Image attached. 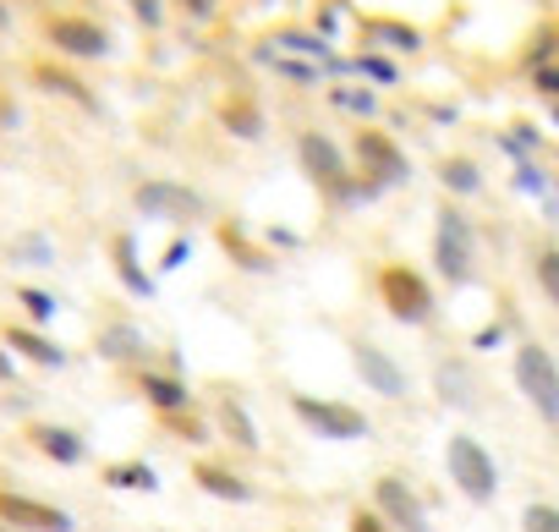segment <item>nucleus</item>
Instances as JSON below:
<instances>
[{
	"mask_svg": "<svg viewBox=\"0 0 559 532\" xmlns=\"http://www.w3.org/2000/svg\"><path fill=\"white\" fill-rule=\"evenodd\" d=\"M532 281H537L543 303L559 314V241H537V252H532Z\"/></svg>",
	"mask_w": 559,
	"mask_h": 532,
	"instance_id": "c85d7f7f",
	"label": "nucleus"
},
{
	"mask_svg": "<svg viewBox=\"0 0 559 532\" xmlns=\"http://www.w3.org/2000/svg\"><path fill=\"white\" fill-rule=\"evenodd\" d=\"M444 472H450V483H455V494L461 499H472V505H493L499 499V461H493V450L472 434V428H455L450 439H444Z\"/></svg>",
	"mask_w": 559,
	"mask_h": 532,
	"instance_id": "0eeeda50",
	"label": "nucleus"
},
{
	"mask_svg": "<svg viewBox=\"0 0 559 532\" xmlns=\"http://www.w3.org/2000/svg\"><path fill=\"white\" fill-rule=\"evenodd\" d=\"M543 209H548V220H559V198H543Z\"/></svg>",
	"mask_w": 559,
	"mask_h": 532,
	"instance_id": "de8ad7c7",
	"label": "nucleus"
},
{
	"mask_svg": "<svg viewBox=\"0 0 559 532\" xmlns=\"http://www.w3.org/2000/svg\"><path fill=\"white\" fill-rule=\"evenodd\" d=\"M330 105L346 110V116H357L362 127H373V116H379V94H373L368 83H335V88H330Z\"/></svg>",
	"mask_w": 559,
	"mask_h": 532,
	"instance_id": "cd10ccee",
	"label": "nucleus"
},
{
	"mask_svg": "<svg viewBox=\"0 0 559 532\" xmlns=\"http://www.w3.org/2000/svg\"><path fill=\"white\" fill-rule=\"evenodd\" d=\"M132 390H138V401H143L154 417H176V412H192V406H198L192 385H187L181 374H170V368H154V363L132 368Z\"/></svg>",
	"mask_w": 559,
	"mask_h": 532,
	"instance_id": "ddd939ff",
	"label": "nucleus"
},
{
	"mask_svg": "<svg viewBox=\"0 0 559 532\" xmlns=\"http://www.w3.org/2000/svg\"><path fill=\"white\" fill-rule=\"evenodd\" d=\"M346 352H352V374H357L373 395H384V401H406V395H412V374L401 368L395 352H384V346L368 341V335H352Z\"/></svg>",
	"mask_w": 559,
	"mask_h": 532,
	"instance_id": "1a4fd4ad",
	"label": "nucleus"
},
{
	"mask_svg": "<svg viewBox=\"0 0 559 532\" xmlns=\"http://www.w3.org/2000/svg\"><path fill=\"white\" fill-rule=\"evenodd\" d=\"M510 187H515V192H526V198H548V192H554V181H548V165H543V159H526V165H515Z\"/></svg>",
	"mask_w": 559,
	"mask_h": 532,
	"instance_id": "473e14b6",
	"label": "nucleus"
},
{
	"mask_svg": "<svg viewBox=\"0 0 559 532\" xmlns=\"http://www.w3.org/2000/svg\"><path fill=\"white\" fill-rule=\"evenodd\" d=\"M132 7H138L143 28H159V23H165V0H132Z\"/></svg>",
	"mask_w": 559,
	"mask_h": 532,
	"instance_id": "ea45409f",
	"label": "nucleus"
},
{
	"mask_svg": "<svg viewBox=\"0 0 559 532\" xmlns=\"http://www.w3.org/2000/svg\"><path fill=\"white\" fill-rule=\"evenodd\" d=\"M352 78H362L368 88H395L401 83V61L384 50H357L352 56Z\"/></svg>",
	"mask_w": 559,
	"mask_h": 532,
	"instance_id": "bb28decb",
	"label": "nucleus"
},
{
	"mask_svg": "<svg viewBox=\"0 0 559 532\" xmlns=\"http://www.w3.org/2000/svg\"><path fill=\"white\" fill-rule=\"evenodd\" d=\"M263 241H269V247H280V252H292V247H302V236H297L292 225H269V230H263Z\"/></svg>",
	"mask_w": 559,
	"mask_h": 532,
	"instance_id": "58836bf2",
	"label": "nucleus"
},
{
	"mask_svg": "<svg viewBox=\"0 0 559 532\" xmlns=\"http://www.w3.org/2000/svg\"><path fill=\"white\" fill-rule=\"evenodd\" d=\"M346 532H395V527H384V516H379L373 505H357V510L346 516Z\"/></svg>",
	"mask_w": 559,
	"mask_h": 532,
	"instance_id": "e433bc0d",
	"label": "nucleus"
},
{
	"mask_svg": "<svg viewBox=\"0 0 559 532\" xmlns=\"http://www.w3.org/2000/svg\"><path fill=\"white\" fill-rule=\"evenodd\" d=\"M17 258H28V263H50L56 252H50V241H39V236H34V241H23V247H17Z\"/></svg>",
	"mask_w": 559,
	"mask_h": 532,
	"instance_id": "a19ab883",
	"label": "nucleus"
},
{
	"mask_svg": "<svg viewBox=\"0 0 559 532\" xmlns=\"http://www.w3.org/2000/svg\"><path fill=\"white\" fill-rule=\"evenodd\" d=\"M346 17H352V7H346V0H324V7H319V17H313V34H319L324 45H335V39H341V28H346Z\"/></svg>",
	"mask_w": 559,
	"mask_h": 532,
	"instance_id": "f704fd0d",
	"label": "nucleus"
},
{
	"mask_svg": "<svg viewBox=\"0 0 559 532\" xmlns=\"http://www.w3.org/2000/svg\"><path fill=\"white\" fill-rule=\"evenodd\" d=\"M0 532H12V527H0Z\"/></svg>",
	"mask_w": 559,
	"mask_h": 532,
	"instance_id": "8fccbe9b",
	"label": "nucleus"
},
{
	"mask_svg": "<svg viewBox=\"0 0 559 532\" xmlns=\"http://www.w3.org/2000/svg\"><path fill=\"white\" fill-rule=\"evenodd\" d=\"M192 483L219 505H258V483L219 456H192Z\"/></svg>",
	"mask_w": 559,
	"mask_h": 532,
	"instance_id": "2eb2a0df",
	"label": "nucleus"
},
{
	"mask_svg": "<svg viewBox=\"0 0 559 532\" xmlns=\"http://www.w3.org/2000/svg\"><path fill=\"white\" fill-rule=\"evenodd\" d=\"M357 28H362L368 50H384V56H417V50L428 45V34H423V28L395 23V17H357Z\"/></svg>",
	"mask_w": 559,
	"mask_h": 532,
	"instance_id": "412c9836",
	"label": "nucleus"
},
{
	"mask_svg": "<svg viewBox=\"0 0 559 532\" xmlns=\"http://www.w3.org/2000/svg\"><path fill=\"white\" fill-rule=\"evenodd\" d=\"M510 379H515V395L532 406V417L559 434V357L543 346V341H515L510 352Z\"/></svg>",
	"mask_w": 559,
	"mask_h": 532,
	"instance_id": "20e7f679",
	"label": "nucleus"
},
{
	"mask_svg": "<svg viewBox=\"0 0 559 532\" xmlns=\"http://www.w3.org/2000/svg\"><path fill=\"white\" fill-rule=\"evenodd\" d=\"M110 263H116L121 286H127L138 303H154V297H159V281H154V270L143 263V252H138V236H132V230H121V236L110 241Z\"/></svg>",
	"mask_w": 559,
	"mask_h": 532,
	"instance_id": "aec40b11",
	"label": "nucleus"
},
{
	"mask_svg": "<svg viewBox=\"0 0 559 532\" xmlns=\"http://www.w3.org/2000/svg\"><path fill=\"white\" fill-rule=\"evenodd\" d=\"M433 281H444L450 292L477 281V220L450 198L433 209Z\"/></svg>",
	"mask_w": 559,
	"mask_h": 532,
	"instance_id": "f257e3e1",
	"label": "nucleus"
},
{
	"mask_svg": "<svg viewBox=\"0 0 559 532\" xmlns=\"http://www.w3.org/2000/svg\"><path fill=\"white\" fill-rule=\"evenodd\" d=\"M132 203H138V214L165 220V225H192V220H203V214H209L203 192H192L187 181H159V176H154V181H138Z\"/></svg>",
	"mask_w": 559,
	"mask_h": 532,
	"instance_id": "9b49d317",
	"label": "nucleus"
},
{
	"mask_svg": "<svg viewBox=\"0 0 559 532\" xmlns=\"http://www.w3.org/2000/svg\"><path fill=\"white\" fill-rule=\"evenodd\" d=\"M548 121H554V127H559V105H548Z\"/></svg>",
	"mask_w": 559,
	"mask_h": 532,
	"instance_id": "09e8293b",
	"label": "nucleus"
},
{
	"mask_svg": "<svg viewBox=\"0 0 559 532\" xmlns=\"http://www.w3.org/2000/svg\"><path fill=\"white\" fill-rule=\"evenodd\" d=\"M99 483H105V488H121V494H159V472H154L143 456L110 461V466L99 472Z\"/></svg>",
	"mask_w": 559,
	"mask_h": 532,
	"instance_id": "a878e982",
	"label": "nucleus"
},
{
	"mask_svg": "<svg viewBox=\"0 0 559 532\" xmlns=\"http://www.w3.org/2000/svg\"><path fill=\"white\" fill-rule=\"evenodd\" d=\"M17 308L28 314V324H34V330H45V324H56V314H61V303H56V297H50L45 286H28V281L17 286Z\"/></svg>",
	"mask_w": 559,
	"mask_h": 532,
	"instance_id": "2f4dec72",
	"label": "nucleus"
},
{
	"mask_svg": "<svg viewBox=\"0 0 559 532\" xmlns=\"http://www.w3.org/2000/svg\"><path fill=\"white\" fill-rule=\"evenodd\" d=\"M214 439H225L230 450H241V456H258L263 450V434H258V423H252V412H247V401L236 395V390H219L214 395Z\"/></svg>",
	"mask_w": 559,
	"mask_h": 532,
	"instance_id": "dca6fc26",
	"label": "nucleus"
},
{
	"mask_svg": "<svg viewBox=\"0 0 559 532\" xmlns=\"http://www.w3.org/2000/svg\"><path fill=\"white\" fill-rule=\"evenodd\" d=\"M23 439L50 461V466H88L94 461V445H88V434L83 428H67V423H28L23 428Z\"/></svg>",
	"mask_w": 559,
	"mask_h": 532,
	"instance_id": "4468645a",
	"label": "nucleus"
},
{
	"mask_svg": "<svg viewBox=\"0 0 559 532\" xmlns=\"http://www.w3.org/2000/svg\"><path fill=\"white\" fill-rule=\"evenodd\" d=\"M526 83L548 99V105H559V61H548V67H537V72H526Z\"/></svg>",
	"mask_w": 559,
	"mask_h": 532,
	"instance_id": "c9c22d12",
	"label": "nucleus"
},
{
	"mask_svg": "<svg viewBox=\"0 0 559 532\" xmlns=\"http://www.w3.org/2000/svg\"><path fill=\"white\" fill-rule=\"evenodd\" d=\"M214 241H219V252H225V258L236 263L241 275H274V258H269V252H263L258 241H241V230H236L230 220L219 225V236H214Z\"/></svg>",
	"mask_w": 559,
	"mask_h": 532,
	"instance_id": "5701e85b",
	"label": "nucleus"
},
{
	"mask_svg": "<svg viewBox=\"0 0 559 532\" xmlns=\"http://www.w3.org/2000/svg\"><path fill=\"white\" fill-rule=\"evenodd\" d=\"M0 127H23V116L12 110V99H7V94H0Z\"/></svg>",
	"mask_w": 559,
	"mask_h": 532,
	"instance_id": "a18cd8bd",
	"label": "nucleus"
},
{
	"mask_svg": "<svg viewBox=\"0 0 559 532\" xmlns=\"http://www.w3.org/2000/svg\"><path fill=\"white\" fill-rule=\"evenodd\" d=\"M181 7H187V17H203V23H209V17L219 12V0H181Z\"/></svg>",
	"mask_w": 559,
	"mask_h": 532,
	"instance_id": "79ce46f5",
	"label": "nucleus"
},
{
	"mask_svg": "<svg viewBox=\"0 0 559 532\" xmlns=\"http://www.w3.org/2000/svg\"><path fill=\"white\" fill-rule=\"evenodd\" d=\"M439 187L450 192V203H461V198H477L488 181H483V165L472 154H450V159H439Z\"/></svg>",
	"mask_w": 559,
	"mask_h": 532,
	"instance_id": "b1692460",
	"label": "nucleus"
},
{
	"mask_svg": "<svg viewBox=\"0 0 559 532\" xmlns=\"http://www.w3.org/2000/svg\"><path fill=\"white\" fill-rule=\"evenodd\" d=\"M433 395H439L450 412H472V406L483 401L472 363H466V357H439V363H433Z\"/></svg>",
	"mask_w": 559,
	"mask_h": 532,
	"instance_id": "6ab92c4d",
	"label": "nucleus"
},
{
	"mask_svg": "<svg viewBox=\"0 0 559 532\" xmlns=\"http://www.w3.org/2000/svg\"><path fill=\"white\" fill-rule=\"evenodd\" d=\"M94 352L116 368H143L148 363V335L132 324V319H116V324H99L94 335Z\"/></svg>",
	"mask_w": 559,
	"mask_h": 532,
	"instance_id": "a211bd4d",
	"label": "nucleus"
},
{
	"mask_svg": "<svg viewBox=\"0 0 559 532\" xmlns=\"http://www.w3.org/2000/svg\"><path fill=\"white\" fill-rule=\"evenodd\" d=\"M499 341H504V324H488V330H483V335H477L472 346H477V352H493Z\"/></svg>",
	"mask_w": 559,
	"mask_h": 532,
	"instance_id": "37998d69",
	"label": "nucleus"
},
{
	"mask_svg": "<svg viewBox=\"0 0 559 532\" xmlns=\"http://www.w3.org/2000/svg\"><path fill=\"white\" fill-rule=\"evenodd\" d=\"M159 428L176 434V439L192 445V450H203V445L214 439V423H209V412H198V406H192V412H176V417H159Z\"/></svg>",
	"mask_w": 559,
	"mask_h": 532,
	"instance_id": "c756f323",
	"label": "nucleus"
},
{
	"mask_svg": "<svg viewBox=\"0 0 559 532\" xmlns=\"http://www.w3.org/2000/svg\"><path fill=\"white\" fill-rule=\"evenodd\" d=\"M373 292H379V308L395 324H406V330H423V324L439 319V292H433V281L417 270V263H379Z\"/></svg>",
	"mask_w": 559,
	"mask_h": 532,
	"instance_id": "39448f33",
	"label": "nucleus"
},
{
	"mask_svg": "<svg viewBox=\"0 0 559 532\" xmlns=\"http://www.w3.org/2000/svg\"><path fill=\"white\" fill-rule=\"evenodd\" d=\"M521 532H559V505L554 499H526L521 505Z\"/></svg>",
	"mask_w": 559,
	"mask_h": 532,
	"instance_id": "72a5a7b5",
	"label": "nucleus"
},
{
	"mask_svg": "<svg viewBox=\"0 0 559 532\" xmlns=\"http://www.w3.org/2000/svg\"><path fill=\"white\" fill-rule=\"evenodd\" d=\"M45 39H50V50H56L61 61H72V67H83V61H110V50H116L110 28L94 23V17H50V23H45Z\"/></svg>",
	"mask_w": 559,
	"mask_h": 532,
	"instance_id": "9d476101",
	"label": "nucleus"
},
{
	"mask_svg": "<svg viewBox=\"0 0 559 532\" xmlns=\"http://www.w3.org/2000/svg\"><path fill=\"white\" fill-rule=\"evenodd\" d=\"M499 149H504V159H510V165H526V159H537V154H543V132H537L532 121H515L510 132H499Z\"/></svg>",
	"mask_w": 559,
	"mask_h": 532,
	"instance_id": "7c9ffc66",
	"label": "nucleus"
},
{
	"mask_svg": "<svg viewBox=\"0 0 559 532\" xmlns=\"http://www.w3.org/2000/svg\"><path fill=\"white\" fill-rule=\"evenodd\" d=\"M352 170H357L368 203L412 181V159H406V149H401L384 127H362V132L352 138Z\"/></svg>",
	"mask_w": 559,
	"mask_h": 532,
	"instance_id": "423d86ee",
	"label": "nucleus"
},
{
	"mask_svg": "<svg viewBox=\"0 0 559 532\" xmlns=\"http://www.w3.org/2000/svg\"><path fill=\"white\" fill-rule=\"evenodd\" d=\"M297 170H302L330 203H368V192H362V181H357V170H352V154H346L330 132H319V127H302V132H297Z\"/></svg>",
	"mask_w": 559,
	"mask_h": 532,
	"instance_id": "f03ea898",
	"label": "nucleus"
},
{
	"mask_svg": "<svg viewBox=\"0 0 559 532\" xmlns=\"http://www.w3.org/2000/svg\"><path fill=\"white\" fill-rule=\"evenodd\" d=\"M214 121H219L236 143H258V138L269 132V121H263V110H258L252 99H219V105H214Z\"/></svg>",
	"mask_w": 559,
	"mask_h": 532,
	"instance_id": "4be33fe9",
	"label": "nucleus"
},
{
	"mask_svg": "<svg viewBox=\"0 0 559 532\" xmlns=\"http://www.w3.org/2000/svg\"><path fill=\"white\" fill-rule=\"evenodd\" d=\"M34 88H45V94H61V99H72V105H83V110H99V94L78 78V72H67V67H34Z\"/></svg>",
	"mask_w": 559,
	"mask_h": 532,
	"instance_id": "393cba45",
	"label": "nucleus"
},
{
	"mask_svg": "<svg viewBox=\"0 0 559 532\" xmlns=\"http://www.w3.org/2000/svg\"><path fill=\"white\" fill-rule=\"evenodd\" d=\"M368 505H373V510L384 516V527H395V532H433V527H428V499L417 494V483H412L406 472H379Z\"/></svg>",
	"mask_w": 559,
	"mask_h": 532,
	"instance_id": "6e6552de",
	"label": "nucleus"
},
{
	"mask_svg": "<svg viewBox=\"0 0 559 532\" xmlns=\"http://www.w3.org/2000/svg\"><path fill=\"white\" fill-rule=\"evenodd\" d=\"M187 258H192V236H176V241H170V247L159 252V275H176Z\"/></svg>",
	"mask_w": 559,
	"mask_h": 532,
	"instance_id": "4c0bfd02",
	"label": "nucleus"
},
{
	"mask_svg": "<svg viewBox=\"0 0 559 532\" xmlns=\"http://www.w3.org/2000/svg\"><path fill=\"white\" fill-rule=\"evenodd\" d=\"M0 28H12V7H7V0H0Z\"/></svg>",
	"mask_w": 559,
	"mask_h": 532,
	"instance_id": "49530a36",
	"label": "nucleus"
},
{
	"mask_svg": "<svg viewBox=\"0 0 559 532\" xmlns=\"http://www.w3.org/2000/svg\"><path fill=\"white\" fill-rule=\"evenodd\" d=\"M17 374H23V368H17V357H12L7 346H0V385H12Z\"/></svg>",
	"mask_w": 559,
	"mask_h": 532,
	"instance_id": "c03bdc74",
	"label": "nucleus"
},
{
	"mask_svg": "<svg viewBox=\"0 0 559 532\" xmlns=\"http://www.w3.org/2000/svg\"><path fill=\"white\" fill-rule=\"evenodd\" d=\"M0 346H7L17 363H34V368H50V374H61L72 363V352L56 335L34 330V324H7V330H0Z\"/></svg>",
	"mask_w": 559,
	"mask_h": 532,
	"instance_id": "f3484780",
	"label": "nucleus"
},
{
	"mask_svg": "<svg viewBox=\"0 0 559 532\" xmlns=\"http://www.w3.org/2000/svg\"><path fill=\"white\" fill-rule=\"evenodd\" d=\"M286 406H292V417H297L313 439H324V445H362V439H373V417H368L357 401L313 395V390H292Z\"/></svg>",
	"mask_w": 559,
	"mask_h": 532,
	"instance_id": "7ed1b4c3",
	"label": "nucleus"
},
{
	"mask_svg": "<svg viewBox=\"0 0 559 532\" xmlns=\"http://www.w3.org/2000/svg\"><path fill=\"white\" fill-rule=\"evenodd\" d=\"M0 527H12V532H78V516L61 510L56 499L0 488Z\"/></svg>",
	"mask_w": 559,
	"mask_h": 532,
	"instance_id": "f8f14e48",
	"label": "nucleus"
}]
</instances>
